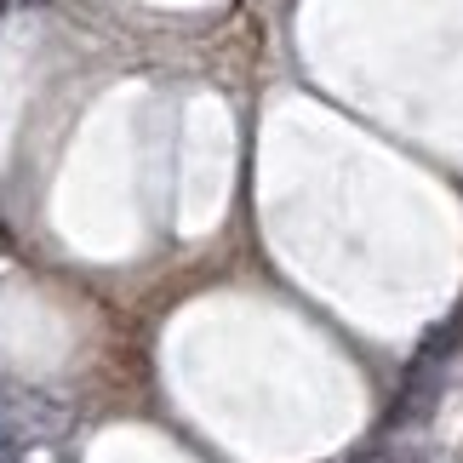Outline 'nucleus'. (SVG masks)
Instances as JSON below:
<instances>
[{
  "label": "nucleus",
  "instance_id": "f257e3e1",
  "mask_svg": "<svg viewBox=\"0 0 463 463\" xmlns=\"http://www.w3.org/2000/svg\"><path fill=\"white\" fill-rule=\"evenodd\" d=\"M366 463H435V458H423V452H412V447H389V452L366 458Z\"/></svg>",
  "mask_w": 463,
  "mask_h": 463
}]
</instances>
